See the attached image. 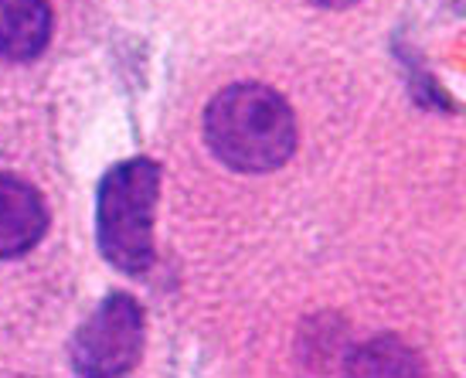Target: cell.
<instances>
[{"label":"cell","instance_id":"6da1fadb","mask_svg":"<svg viewBox=\"0 0 466 378\" xmlns=\"http://www.w3.org/2000/svg\"><path fill=\"white\" fill-rule=\"evenodd\" d=\"M205 140L225 168L266 174L283 168L297 150V117L269 86L235 82L208 103Z\"/></svg>","mask_w":466,"mask_h":378},{"label":"cell","instance_id":"7a4b0ae2","mask_svg":"<svg viewBox=\"0 0 466 378\" xmlns=\"http://www.w3.org/2000/svg\"><path fill=\"white\" fill-rule=\"evenodd\" d=\"M160 164L154 157H130L109 170L99 184L96 235L109 266L143 276L154 266V219L160 198Z\"/></svg>","mask_w":466,"mask_h":378},{"label":"cell","instance_id":"3957f363","mask_svg":"<svg viewBox=\"0 0 466 378\" xmlns=\"http://www.w3.org/2000/svg\"><path fill=\"white\" fill-rule=\"evenodd\" d=\"M143 354V307L130 293L106 297L72 341L78 375H127Z\"/></svg>","mask_w":466,"mask_h":378},{"label":"cell","instance_id":"277c9868","mask_svg":"<svg viewBox=\"0 0 466 378\" xmlns=\"http://www.w3.org/2000/svg\"><path fill=\"white\" fill-rule=\"evenodd\" d=\"M48 232L45 198L14 174H0V260H17Z\"/></svg>","mask_w":466,"mask_h":378},{"label":"cell","instance_id":"5b68a950","mask_svg":"<svg viewBox=\"0 0 466 378\" xmlns=\"http://www.w3.org/2000/svg\"><path fill=\"white\" fill-rule=\"evenodd\" d=\"M48 0H0V62H31L52 41Z\"/></svg>","mask_w":466,"mask_h":378},{"label":"cell","instance_id":"8992f818","mask_svg":"<svg viewBox=\"0 0 466 378\" xmlns=\"http://www.w3.org/2000/svg\"><path fill=\"white\" fill-rule=\"evenodd\" d=\"M348 372L354 375H419L422 365L415 362V352H409L401 341L375 338L350 354Z\"/></svg>","mask_w":466,"mask_h":378},{"label":"cell","instance_id":"52a82bcc","mask_svg":"<svg viewBox=\"0 0 466 378\" xmlns=\"http://www.w3.org/2000/svg\"><path fill=\"white\" fill-rule=\"evenodd\" d=\"M317 7H327V11H344V7H354L358 0H310Z\"/></svg>","mask_w":466,"mask_h":378}]
</instances>
